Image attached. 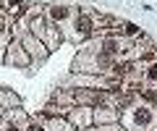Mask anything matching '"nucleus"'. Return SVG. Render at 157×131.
I'll return each mask as SVG.
<instances>
[{
  "instance_id": "obj_16",
  "label": "nucleus",
  "mask_w": 157,
  "mask_h": 131,
  "mask_svg": "<svg viewBox=\"0 0 157 131\" xmlns=\"http://www.w3.org/2000/svg\"><path fill=\"white\" fill-rule=\"evenodd\" d=\"M0 29H6V24H3V21H0Z\"/></svg>"
},
{
  "instance_id": "obj_6",
  "label": "nucleus",
  "mask_w": 157,
  "mask_h": 131,
  "mask_svg": "<svg viewBox=\"0 0 157 131\" xmlns=\"http://www.w3.org/2000/svg\"><path fill=\"white\" fill-rule=\"evenodd\" d=\"M92 123L94 126H115V123H121V110L110 108V105L92 108Z\"/></svg>"
},
{
  "instance_id": "obj_17",
  "label": "nucleus",
  "mask_w": 157,
  "mask_h": 131,
  "mask_svg": "<svg viewBox=\"0 0 157 131\" xmlns=\"http://www.w3.org/2000/svg\"><path fill=\"white\" fill-rule=\"evenodd\" d=\"M0 115H6V110H3V108H0Z\"/></svg>"
},
{
  "instance_id": "obj_12",
  "label": "nucleus",
  "mask_w": 157,
  "mask_h": 131,
  "mask_svg": "<svg viewBox=\"0 0 157 131\" xmlns=\"http://www.w3.org/2000/svg\"><path fill=\"white\" fill-rule=\"evenodd\" d=\"M42 42H45V47L52 52V50H55V47L63 42V32H60V26L50 24V26H47V32H45V37H42Z\"/></svg>"
},
{
  "instance_id": "obj_14",
  "label": "nucleus",
  "mask_w": 157,
  "mask_h": 131,
  "mask_svg": "<svg viewBox=\"0 0 157 131\" xmlns=\"http://www.w3.org/2000/svg\"><path fill=\"white\" fill-rule=\"evenodd\" d=\"M144 81H147L149 87L157 84V60L149 63V66H144Z\"/></svg>"
},
{
  "instance_id": "obj_15",
  "label": "nucleus",
  "mask_w": 157,
  "mask_h": 131,
  "mask_svg": "<svg viewBox=\"0 0 157 131\" xmlns=\"http://www.w3.org/2000/svg\"><path fill=\"white\" fill-rule=\"evenodd\" d=\"M86 131H126V129H121V123H115V126H92Z\"/></svg>"
},
{
  "instance_id": "obj_13",
  "label": "nucleus",
  "mask_w": 157,
  "mask_h": 131,
  "mask_svg": "<svg viewBox=\"0 0 157 131\" xmlns=\"http://www.w3.org/2000/svg\"><path fill=\"white\" fill-rule=\"evenodd\" d=\"M141 34H144V32H141V29L136 26V24H131V21H126L123 26H121V37H126L128 42H131V40H139Z\"/></svg>"
},
{
  "instance_id": "obj_11",
  "label": "nucleus",
  "mask_w": 157,
  "mask_h": 131,
  "mask_svg": "<svg viewBox=\"0 0 157 131\" xmlns=\"http://www.w3.org/2000/svg\"><path fill=\"white\" fill-rule=\"evenodd\" d=\"M6 11H8V18H24V16H29L32 13V6L29 3H24V0H8L6 3Z\"/></svg>"
},
{
  "instance_id": "obj_1",
  "label": "nucleus",
  "mask_w": 157,
  "mask_h": 131,
  "mask_svg": "<svg viewBox=\"0 0 157 131\" xmlns=\"http://www.w3.org/2000/svg\"><path fill=\"white\" fill-rule=\"evenodd\" d=\"M139 100V97H136ZM131 102L128 108H126V113L121 115V121L126 123V131H149V129H155V123H157V113H155V108H152L149 102Z\"/></svg>"
},
{
  "instance_id": "obj_2",
  "label": "nucleus",
  "mask_w": 157,
  "mask_h": 131,
  "mask_svg": "<svg viewBox=\"0 0 157 131\" xmlns=\"http://www.w3.org/2000/svg\"><path fill=\"white\" fill-rule=\"evenodd\" d=\"M73 74L89 76V74H100L102 76V66H100V47L94 45H84V50L73 58Z\"/></svg>"
},
{
  "instance_id": "obj_3",
  "label": "nucleus",
  "mask_w": 157,
  "mask_h": 131,
  "mask_svg": "<svg viewBox=\"0 0 157 131\" xmlns=\"http://www.w3.org/2000/svg\"><path fill=\"white\" fill-rule=\"evenodd\" d=\"M73 34L78 37V40H86V37H92L97 32V13L92 11H78L76 16H73Z\"/></svg>"
},
{
  "instance_id": "obj_9",
  "label": "nucleus",
  "mask_w": 157,
  "mask_h": 131,
  "mask_svg": "<svg viewBox=\"0 0 157 131\" xmlns=\"http://www.w3.org/2000/svg\"><path fill=\"white\" fill-rule=\"evenodd\" d=\"M45 16H47V21H50V24H55V26H58V24L68 21V18L73 16V11H71L68 6H47V13H45Z\"/></svg>"
},
{
  "instance_id": "obj_10",
  "label": "nucleus",
  "mask_w": 157,
  "mask_h": 131,
  "mask_svg": "<svg viewBox=\"0 0 157 131\" xmlns=\"http://www.w3.org/2000/svg\"><path fill=\"white\" fill-rule=\"evenodd\" d=\"M0 108L6 110H18L21 108V97L16 94L13 89H6V87H0Z\"/></svg>"
},
{
  "instance_id": "obj_7",
  "label": "nucleus",
  "mask_w": 157,
  "mask_h": 131,
  "mask_svg": "<svg viewBox=\"0 0 157 131\" xmlns=\"http://www.w3.org/2000/svg\"><path fill=\"white\" fill-rule=\"evenodd\" d=\"M37 123L42 126L45 131H76L71 126V121L68 118H63V115H37Z\"/></svg>"
},
{
  "instance_id": "obj_5",
  "label": "nucleus",
  "mask_w": 157,
  "mask_h": 131,
  "mask_svg": "<svg viewBox=\"0 0 157 131\" xmlns=\"http://www.w3.org/2000/svg\"><path fill=\"white\" fill-rule=\"evenodd\" d=\"M18 42L24 45V50L29 52V58H32V60H45V58L50 55V50L45 47V42H42V40H37V37H34V34H29V32H24V34L18 37Z\"/></svg>"
},
{
  "instance_id": "obj_4",
  "label": "nucleus",
  "mask_w": 157,
  "mask_h": 131,
  "mask_svg": "<svg viewBox=\"0 0 157 131\" xmlns=\"http://www.w3.org/2000/svg\"><path fill=\"white\" fill-rule=\"evenodd\" d=\"M3 63H6V66H16V68H29V66H32V58H29V52L24 50V45L18 40H11Z\"/></svg>"
},
{
  "instance_id": "obj_8",
  "label": "nucleus",
  "mask_w": 157,
  "mask_h": 131,
  "mask_svg": "<svg viewBox=\"0 0 157 131\" xmlns=\"http://www.w3.org/2000/svg\"><path fill=\"white\" fill-rule=\"evenodd\" d=\"M68 121H71V126L76 131H86V129H92V108H71V113L66 115Z\"/></svg>"
}]
</instances>
